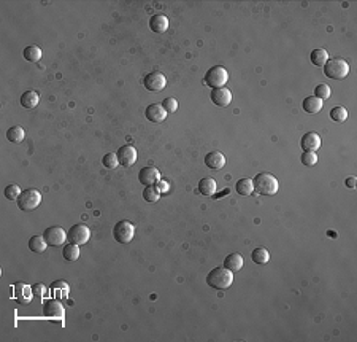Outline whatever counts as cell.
Instances as JSON below:
<instances>
[{"instance_id":"6da1fadb","label":"cell","mask_w":357,"mask_h":342,"mask_svg":"<svg viewBox=\"0 0 357 342\" xmlns=\"http://www.w3.org/2000/svg\"><path fill=\"white\" fill-rule=\"evenodd\" d=\"M206 283L215 290H227L233 283V272L227 267H215L206 276Z\"/></svg>"},{"instance_id":"7a4b0ae2","label":"cell","mask_w":357,"mask_h":342,"mask_svg":"<svg viewBox=\"0 0 357 342\" xmlns=\"http://www.w3.org/2000/svg\"><path fill=\"white\" fill-rule=\"evenodd\" d=\"M252 183H254V190L261 196H273L278 191V180L275 175L268 172H259L252 180Z\"/></svg>"},{"instance_id":"3957f363","label":"cell","mask_w":357,"mask_h":342,"mask_svg":"<svg viewBox=\"0 0 357 342\" xmlns=\"http://www.w3.org/2000/svg\"><path fill=\"white\" fill-rule=\"evenodd\" d=\"M324 73L332 80H343L349 73V64L343 58H329L324 64Z\"/></svg>"},{"instance_id":"277c9868","label":"cell","mask_w":357,"mask_h":342,"mask_svg":"<svg viewBox=\"0 0 357 342\" xmlns=\"http://www.w3.org/2000/svg\"><path fill=\"white\" fill-rule=\"evenodd\" d=\"M40 202H42V195L40 191L35 190V188H29V190L22 191L21 196L18 197V207L22 210V212H31V210H35Z\"/></svg>"},{"instance_id":"5b68a950","label":"cell","mask_w":357,"mask_h":342,"mask_svg":"<svg viewBox=\"0 0 357 342\" xmlns=\"http://www.w3.org/2000/svg\"><path fill=\"white\" fill-rule=\"evenodd\" d=\"M227 80H229V73H227L226 68L221 67V65H215L205 73L203 83L206 84V86L216 89V88H224V84L227 83Z\"/></svg>"},{"instance_id":"8992f818","label":"cell","mask_w":357,"mask_h":342,"mask_svg":"<svg viewBox=\"0 0 357 342\" xmlns=\"http://www.w3.org/2000/svg\"><path fill=\"white\" fill-rule=\"evenodd\" d=\"M135 234V228L129 220H121L113 228V236L119 244H129Z\"/></svg>"},{"instance_id":"52a82bcc","label":"cell","mask_w":357,"mask_h":342,"mask_svg":"<svg viewBox=\"0 0 357 342\" xmlns=\"http://www.w3.org/2000/svg\"><path fill=\"white\" fill-rule=\"evenodd\" d=\"M91 237V229L83 223L73 225L70 229L67 231V241L75 245H84Z\"/></svg>"},{"instance_id":"ba28073f","label":"cell","mask_w":357,"mask_h":342,"mask_svg":"<svg viewBox=\"0 0 357 342\" xmlns=\"http://www.w3.org/2000/svg\"><path fill=\"white\" fill-rule=\"evenodd\" d=\"M43 237H45L46 244L51 245V247H61V245H64L67 241V232L64 228H61V226H49L45 229Z\"/></svg>"},{"instance_id":"9c48e42d","label":"cell","mask_w":357,"mask_h":342,"mask_svg":"<svg viewBox=\"0 0 357 342\" xmlns=\"http://www.w3.org/2000/svg\"><path fill=\"white\" fill-rule=\"evenodd\" d=\"M43 315L46 318H53V320H61L64 322V317H65V309L64 306L61 304L59 299H48L46 303L43 304Z\"/></svg>"},{"instance_id":"30bf717a","label":"cell","mask_w":357,"mask_h":342,"mask_svg":"<svg viewBox=\"0 0 357 342\" xmlns=\"http://www.w3.org/2000/svg\"><path fill=\"white\" fill-rule=\"evenodd\" d=\"M11 296H13V299L16 301V303H19V304H29L32 301L33 290L29 287L27 283L18 282V283L11 285Z\"/></svg>"},{"instance_id":"8fae6325","label":"cell","mask_w":357,"mask_h":342,"mask_svg":"<svg viewBox=\"0 0 357 342\" xmlns=\"http://www.w3.org/2000/svg\"><path fill=\"white\" fill-rule=\"evenodd\" d=\"M143 86L148 91H151V93H159V91H162L167 86V78L160 72H151L143 80Z\"/></svg>"},{"instance_id":"7c38bea8","label":"cell","mask_w":357,"mask_h":342,"mask_svg":"<svg viewBox=\"0 0 357 342\" xmlns=\"http://www.w3.org/2000/svg\"><path fill=\"white\" fill-rule=\"evenodd\" d=\"M116 156H118L119 166L132 167L137 161V150L132 145H124L116 151Z\"/></svg>"},{"instance_id":"4fadbf2b","label":"cell","mask_w":357,"mask_h":342,"mask_svg":"<svg viewBox=\"0 0 357 342\" xmlns=\"http://www.w3.org/2000/svg\"><path fill=\"white\" fill-rule=\"evenodd\" d=\"M210 98H211L213 104L224 108V107L230 105V102H232V93H230V89H227L226 86H224V88H216V89L211 91Z\"/></svg>"},{"instance_id":"5bb4252c","label":"cell","mask_w":357,"mask_h":342,"mask_svg":"<svg viewBox=\"0 0 357 342\" xmlns=\"http://www.w3.org/2000/svg\"><path fill=\"white\" fill-rule=\"evenodd\" d=\"M138 180H140L141 185L154 186V185H157V181L160 180V172L156 167H143L140 172H138Z\"/></svg>"},{"instance_id":"9a60e30c","label":"cell","mask_w":357,"mask_h":342,"mask_svg":"<svg viewBox=\"0 0 357 342\" xmlns=\"http://www.w3.org/2000/svg\"><path fill=\"white\" fill-rule=\"evenodd\" d=\"M145 116L148 121H151V123H160L167 118V112L162 107V104H153L146 108Z\"/></svg>"},{"instance_id":"2e32d148","label":"cell","mask_w":357,"mask_h":342,"mask_svg":"<svg viewBox=\"0 0 357 342\" xmlns=\"http://www.w3.org/2000/svg\"><path fill=\"white\" fill-rule=\"evenodd\" d=\"M303 151H318L321 148V137L316 132H307L300 140Z\"/></svg>"},{"instance_id":"e0dca14e","label":"cell","mask_w":357,"mask_h":342,"mask_svg":"<svg viewBox=\"0 0 357 342\" xmlns=\"http://www.w3.org/2000/svg\"><path fill=\"white\" fill-rule=\"evenodd\" d=\"M205 164L213 170H219L226 166V156L221 151H211L205 156Z\"/></svg>"},{"instance_id":"ac0fdd59","label":"cell","mask_w":357,"mask_h":342,"mask_svg":"<svg viewBox=\"0 0 357 342\" xmlns=\"http://www.w3.org/2000/svg\"><path fill=\"white\" fill-rule=\"evenodd\" d=\"M216 190H217L216 180L211 179V177H205V179H202L199 181V193L200 195H203L206 197H213V195H216Z\"/></svg>"},{"instance_id":"d6986e66","label":"cell","mask_w":357,"mask_h":342,"mask_svg":"<svg viewBox=\"0 0 357 342\" xmlns=\"http://www.w3.org/2000/svg\"><path fill=\"white\" fill-rule=\"evenodd\" d=\"M169 27V19H167L165 15H154L151 19H149V29L153 32L157 33H164Z\"/></svg>"},{"instance_id":"ffe728a7","label":"cell","mask_w":357,"mask_h":342,"mask_svg":"<svg viewBox=\"0 0 357 342\" xmlns=\"http://www.w3.org/2000/svg\"><path fill=\"white\" fill-rule=\"evenodd\" d=\"M243 261L245 258L240 253H230L226 256V260H224V267H227V269L232 272H237L243 267Z\"/></svg>"},{"instance_id":"44dd1931","label":"cell","mask_w":357,"mask_h":342,"mask_svg":"<svg viewBox=\"0 0 357 342\" xmlns=\"http://www.w3.org/2000/svg\"><path fill=\"white\" fill-rule=\"evenodd\" d=\"M68 290H70V285L64 280H57L51 283V294L56 299H64L68 296Z\"/></svg>"},{"instance_id":"7402d4cb","label":"cell","mask_w":357,"mask_h":342,"mask_svg":"<svg viewBox=\"0 0 357 342\" xmlns=\"http://www.w3.org/2000/svg\"><path fill=\"white\" fill-rule=\"evenodd\" d=\"M40 104V94L35 91H26L24 94L21 96V105L27 108V110H32Z\"/></svg>"},{"instance_id":"603a6c76","label":"cell","mask_w":357,"mask_h":342,"mask_svg":"<svg viewBox=\"0 0 357 342\" xmlns=\"http://www.w3.org/2000/svg\"><path fill=\"white\" fill-rule=\"evenodd\" d=\"M303 110L307 113H311V115L319 113L322 110V100L316 98V96H310V98L303 100Z\"/></svg>"},{"instance_id":"cb8c5ba5","label":"cell","mask_w":357,"mask_h":342,"mask_svg":"<svg viewBox=\"0 0 357 342\" xmlns=\"http://www.w3.org/2000/svg\"><path fill=\"white\" fill-rule=\"evenodd\" d=\"M27 245L33 253H43L46 247H48V244H46L43 236H32L31 239H29Z\"/></svg>"},{"instance_id":"d4e9b609","label":"cell","mask_w":357,"mask_h":342,"mask_svg":"<svg viewBox=\"0 0 357 342\" xmlns=\"http://www.w3.org/2000/svg\"><path fill=\"white\" fill-rule=\"evenodd\" d=\"M237 193L240 196H251L254 193V183L251 179H241L237 181Z\"/></svg>"},{"instance_id":"484cf974","label":"cell","mask_w":357,"mask_h":342,"mask_svg":"<svg viewBox=\"0 0 357 342\" xmlns=\"http://www.w3.org/2000/svg\"><path fill=\"white\" fill-rule=\"evenodd\" d=\"M310 59H311L313 65H316V67H324L327 59H329V53H327L324 48H318V49H314L311 54H310Z\"/></svg>"},{"instance_id":"4316f807","label":"cell","mask_w":357,"mask_h":342,"mask_svg":"<svg viewBox=\"0 0 357 342\" xmlns=\"http://www.w3.org/2000/svg\"><path fill=\"white\" fill-rule=\"evenodd\" d=\"M251 258H252V261H254L256 264H267L270 261V253H268L267 248L259 247L256 250H252Z\"/></svg>"},{"instance_id":"83f0119b","label":"cell","mask_w":357,"mask_h":342,"mask_svg":"<svg viewBox=\"0 0 357 342\" xmlns=\"http://www.w3.org/2000/svg\"><path fill=\"white\" fill-rule=\"evenodd\" d=\"M24 129L21 126H13L7 130V139L11 142V144H19V142L24 140Z\"/></svg>"},{"instance_id":"f1b7e54d","label":"cell","mask_w":357,"mask_h":342,"mask_svg":"<svg viewBox=\"0 0 357 342\" xmlns=\"http://www.w3.org/2000/svg\"><path fill=\"white\" fill-rule=\"evenodd\" d=\"M62 255L67 261H77L79 258V245H75L68 242L64 250H62Z\"/></svg>"},{"instance_id":"f546056e","label":"cell","mask_w":357,"mask_h":342,"mask_svg":"<svg viewBox=\"0 0 357 342\" xmlns=\"http://www.w3.org/2000/svg\"><path fill=\"white\" fill-rule=\"evenodd\" d=\"M24 59L29 62H37L42 59V49L37 45H31L24 49Z\"/></svg>"},{"instance_id":"4dcf8cb0","label":"cell","mask_w":357,"mask_h":342,"mask_svg":"<svg viewBox=\"0 0 357 342\" xmlns=\"http://www.w3.org/2000/svg\"><path fill=\"white\" fill-rule=\"evenodd\" d=\"M21 188H19V185H16V183H11V185H8V186H5V190H3V196L8 199V201H18V197L21 196Z\"/></svg>"},{"instance_id":"1f68e13d","label":"cell","mask_w":357,"mask_h":342,"mask_svg":"<svg viewBox=\"0 0 357 342\" xmlns=\"http://www.w3.org/2000/svg\"><path fill=\"white\" fill-rule=\"evenodd\" d=\"M143 199L146 202H157L160 199V191L157 190V186H146L145 191H143Z\"/></svg>"},{"instance_id":"d6a6232c","label":"cell","mask_w":357,"mask_h":342,"mask_svg":"<svg viewBox=\"0 0 357 342\" xmlns=\"http://www.w3.org/2000/svg\"><path fill=\"white\" fill-rule=\"evenodd\" d=\"M330 118L337 123H344L348 119V110L344 107H335L330 110Z\"/></svg>"},{"instance_id":"836d02e7","label":"cell","mask_w":357,"mask_h":342,"mask_svg":"<svg viewBox=\"0 0 357 342\" xmlns=\"http://www.w3.org/2000/svg\"><path fill=\"white\" fill-rule=\"evenodd\" d=\"M102 163H103V167H107V169H110V170L116 169L119 166V161H118L116 153H107V155L103 156Z\"/></svg>"},{"instance_id":"e575fe53","label":"cell","mask_w":357,"mask_h":342,"mask_svg":"<svg viewBox=\"0 0 357 342\" xmlns=\"http://www.w3.org/2000/svg\"><path fill=\"white\" fill-rule=\"evenodd\" d=\"M330 94H332V89H330V86L329 84H319V86H316V89H314V96L318 99H321V100H326V99H329L330 98Z\"/></svg>"},{"instance_id":"d590c367","label":"cell","mask_w":357,"mask_h":342,"mask_svg":"<svg viewBox=\"0 0 357 342\" xmlns=\"http://www.w3.org/2000/svg\"><path fill=\"white\" fill-rule=\"evenodd\" d=\"M316 163H318V155H316V151H303V155H302L303 166L313 167V166H316Z\"/></svg>"},{"instance_id":"8d00e7d4","label":"cell","mask_w":357,"mask_h":342,"mask_svg":"<svg viewBox=\"0 0 357 342\" xmlns=\"http://www.w3.org/2000/svg\"><path fill=\"white\" fill-rule=\"evenodd\" d=\"M162 107L165 108L167 113H175L178 110V100L175 98H167L162 102Z\"/></svg>"},{"instance_id":"74e56055","label":"cell","mask_w":357,"mask_h":342,"mask_svg":"<svg viewBox=\"0 0 357 342\" xmlns=\"http://www.w3.org/2000/svg\"><path fill=\"white\" fill-rule=\"evenodd\" d=\"M33 294L35 296H38V298H45L46 296V290H45V285H42V283H37V285H33Z\"/></svg>"},{"instance_id":"f35d334b","label":"cell","mask_w":357,"mask_h":342,"mask_svg":"<svg viewBox=\"0 0 357 342\" xmlns=\"http://www.w3.org/2000/svg\"><path fill=\"white\" fill-rule=\"evenodd\" d=\"M156 186H157V190H159L160 193H167V191H169V188H170L169 181H162V180H159Z\"/></svg>"},{"instance_id":"ab89813d","label":"cell","mask_w":357,"mask_h":342,"mask_svg":"<svg viewBox=\"0 0 357 342\" xmlns=\"http://www.w3.org/2000/svg\"><path fill=\"white\" fill-rule=\"evenodd\" d=\"M346 186L348 188H354L356 186V177H349V179H346Z\"/></svg>"},{"instance_id":"60d3db41","label":"cell","mask_w":357,"mask_h":342,"mask_svg":"<svg viewBox=\"0 0 357 342\" xmlns=\"http://www.w3.org/2000/svg\"><path fill=\"white\" fill-rule=\"evenodd\" d=\"M227 193H229V190H224L222 193H219V195H213V199H221V196L227 195Z\"/></svg>"}]
</instances>
